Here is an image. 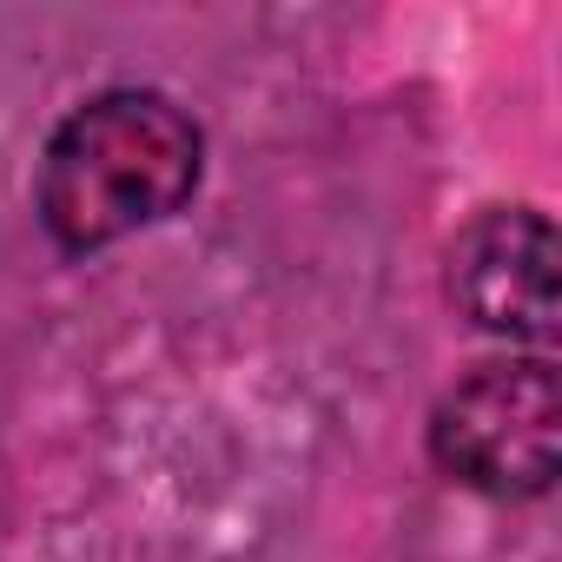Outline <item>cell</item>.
<instances>
[{
    "label": "cell",
    "mask_w": 562,
    "mask_h": 562,
    "mask_svg": "<svg viewBox=\"0 0 562 562\" xmlns=\"http://www.w3.org/2000/svg\"><path fill=\"white\" fill-rule=\"evenodd\" d=\"M199 179V120L159 87H106L47 133L34 166V212L60 251H106L186 212Z\"/></svg>",
    "instance_id": "6da1fadb"
},
{
    "label": "cell",
    "mask_w": 562,
    "mask_h": 562,
    "mask_svg": "<svg viewBox=\"0 0 562 562\" xmlns=\"http://www.w3.org/2000/svg\"><path fill=\"white\" fill-rule=\"evenodd\" d=\"M450 305L496 338L542 345L555 331V225L536 205H483L443 258Z\"/></svg>",
    "instance_id": "3957f363"
},
{
    "label": "cell",
    "mask_w": 562,
    "mask_h": 562,
    "mask_svg": "<svg viewBox=\"0 0 562 562\" xmlns=\"http://www.w3.org/2000/svg\"><path fill=\"white\" fill-rule=\"evenodd\" d=\"M562 391L549 358L470 364L430 411V463L483 496H542L555 483Z\"/></svg>",
    "instance_id": "7a4b0ae2"
}]
</instances>
